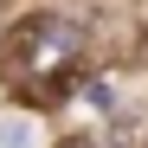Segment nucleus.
<instances>
[{
  "instance_id": "f257e3e1",
  "label": "nucleus",
  "mask_w": 148,
  "mask_h": 148,
  "mask_svg": "<svg viewBox=\"0 0 148 148\" xmlns=\"http://www.w3.org/2000/svg\"><path fill=\"white\" fill-rule=\"evenodd\" d=\"M0 52H7V64H64L71 52H77V26H71L64 13L39 7V13H26V19L7 26Z\"/></svg>"
},
{
  "instance_id": "f03ea898",
  "label": "nucleus",
  "mask_w": 148,
  "mask_h": 148,
  "mask_svg": "<svg viewBox=\"0 0 148 148\" xmlns=\"http://www.w3.org/2000/svg\"><path fill=\"white\" fill-rule=\"evenodd\" d=\"M26 142H32V129H26V122H19V116L7 122V129H0V148H26Z\"/></svg>"
},
{
  "instance_id": "7ed1b4c3",
  "label": "nucleus",
  "mask_w": 148,
  "mask_h": 148,
  "mask_svg": "<svg viewBox=\"0 0 148 148\" xmlns=\"http://www.w3.org/2000/svg\"><path fill=\"white\" fill-rule=\"evenodd\" d=\"M135 64L148 71V26H142V39H135Z\"/></svg>"
},
{
  "instance_id": "20e7f679",
  "label": "nucleus",
  "mask_w": 148,
  "mask_h": 148,
  "mask_svg": "<svg viewBox=\"0 0 148 148\" xmlns=\"http://www.w3.org/2000/svg\"><path fill=\"white\" fill-rule=\"evenodd\" d=\"M58 148H97V142H90V135H84V129H77V135H64V142H58Z\"/></svg>"
}]
</instances>
